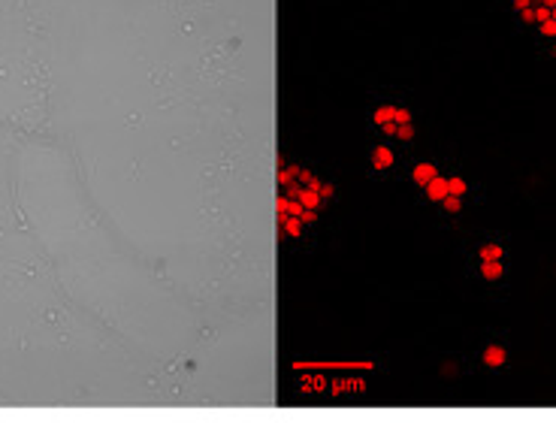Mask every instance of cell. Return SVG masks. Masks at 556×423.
I'll return each instance as SVG.
<instances>
[{"instance_id": "6da1fadb", "label": "cell", "mask_w": 556, "mask_h": 423, "mask_svg": "<svg viewBox=\"0 0 556 423\" xmlns=\"http://www.w3.org/2000/svg\"><path fill=\"white\" fill-rule=\"evenodd\" d=\"M505 360H508V351H505V348H499V345H490L487 351H483V363H487L490 369L505 366Z\"/></svg>"}, {"instance_id": "7a4b0ae2", "label": "cell", "mask_w": 556, "mask_h": 423, "mask_svg": "<svg viewBox=\"0 0 556 423\" xmlns=\"http://www.w3.org/2000/svg\"><path fill=\"white\" fill-rule=\"evenodd\" d=\"M393 161H396V157H393V151H390L387 145H378V148L372 151V164H375V169H390Z\"/></svg>"}, {"instance_id": "3957f363", "label": "cell", "mask_w": 556, "mask_h": 423, "mask_svg": "<svg viewBox=\"0 0 556 423\" xmlns=\"http://www.w3.org/2000/svg\"><path fill=\"white\" fill-rule=\"evenodd\" d=\"M426 197H429V200H435V203H441V200L447 197V179L435 175V179L426 185Z\"/></svg>"}, {"instance_id": "277c9868", "label": "cell", "mask_w": 556, "mask_h": 423, "mask_svg": "<svg viewBox=\"0 0 556 423\" xmlns=\"http://www.w3.org/2000/svg\"><path fill=\"white\" fill-rule=\"evenodd\" d=\"M411 175H414V182H417L420 188H426V185H429V182H433L435 175H438V169H435L433 164H417Z\"/></svg>"}, {"instance_id": "5b68a950", "label": "cell", "mask_w": 556, "mask_h": 423, "mask_svg": "<svg viewBox=\"0 0 556 423\" xmlns=\"http://www.w3.org/2000/svg\"><path fill=\"white\" fill-rule=\"evenodd\" d=\"M278 224H281L284 236H290V239L302 236V221H299V218H293V215H278Z\"/></svg>"}, {"instance_id": "8992f818", "label": "cell", "mask_w": 556, "mask_h": 423, "mask_svg": "<svg viewBox=\"0 0 556 423\" xmlns=\"http://www.w3.org/2000/svg\"><path fill=\"white\" fill-rule=\"evenodd\" d=\"M502 272H505V269H502L499 260H481V275L487 278V281H499Z\"/></svg>"}, {"instance_id": "52a82bcc", "label": "cell", "mask_w": 556, "mask_h": 423, "mask_svg": "<svg viewBox=\"0 0 556 423\" xmlns=\"http://www.w3.org/2000/svg\"><path fill=\"white\" fill-rule=\"evenodd\" d=\"M393 115H396V106H378L375 109V124H387V121H393Z\"/></svg>"}, {"instance_id": "ba28073f", "label": "cell", "mask_w": 556, "mask_h": 423, "mask_svg": "<svg viewBox=\"0 0 556 423\" xmlns=\"http://www.w3.org/2000/svg\"><path fill=\"white\" fill-rule=\"evenodd\" d=\"M469 190V185H465L459 175H454V179H447V193H454V197H462V193Z\"/></svg>"}, {"instance_id": "9c48e42d", "label": "cell", "mask_w": 556, "mask_h": 423, "mask_svg": "<svg viewBox=\"0 0 556 423\" xmlns=\"http://www.w3.org/2000/svg\"><path fill=\"white\" fill-rule=\"evenodd\" d=\"M481 260H502V245H483L481 248Z\"/></svg>"}, {"instance_id": "30bf717a", "label": "cell", "mask_w": 556, "mask_h": 423, "mask_svg": "<svg viewBox=\"0 0 556 423\" xmlns=\"http://www.w3.org/2000/svg\"><path fill=\"white\" fill-rule=\"evenodd\" d=\"M441 206H444V212H451V215H457V212L462 209V197H454V193H447V197L441 200Z\"/></svg>"}, {"instance_id": "8fae6325", "label": "cell", "mask_w": 556, "mask_h": 423, "mask_svg": "<svg viewBox=\"0 0 556 423\" xmlns=\"http://www.w3.org/2000/svg\"><path fill=\"white\" fill-rule=\"evenodd\" d=\"M396 139H399V142H411V139H414V121H411V124H399Z\"/></svg>"}, {"instance_id": "7c38bea8", "label": "cell", "mask_w": 556, "mask_h": 423, "mask_svg": "<svg viewBox=\"0 0 556 423\" xmlns=\"http://www.w3.org/2000/svg\"><path fill=\"white\" fill-rule=\"evenodd\" d=\"M538 27H541L544 37H556V19H547V22H541Z\"/></svg>"}, {"instance_id": "4fadbf2b", "label": "cell", "mask_w": 556, "mask_h": 423, "mask_svg": "<svg viewBox=\"0 0 556 423\" xmlns=\"http://www.w3.org/2000/svg\"><path fill=\"white\" fill-rule=\"evenodd\" d=\"M393 121H396V124H411V112L396 106V115H393Z\"/></svg>"}, {"instance_id": "5bb4252c", "label": "cell", "mask_w": 556, "mask_h": 423, "mask_svg": "<svg viewBox=\"0 0 556 423\" xmlns=\"http://www.w3.org/2000/svg\"><path fill=\"white\" fill-rule=\"evenodd\" d=\"M381 130H384L387 136H396V130H399V124H396V121H387V124H381Z\"/></svg>"}, {"instance_id": "9a60e30c", "label": "cell", "mask_w": 556, "mask_h": 423, "mask_svg": "<svg viewBox=\"0 0 556 423\" xmlns=\"http://www.w3.org/2000/svg\"><path fill=\"white\" fill-rule=\"evenodd\" d=\"M520 15H523V22H526V24H535V9H532V6H529V9H523Z\"/></svg>"}, {"instance_id": "2e32d148", "label": "cell", "mask_w": 556, "mask_h": 423, "mask_svg": "<svg viewBox=\"0 0 556 423\" xmlns=\"http://www.w3.org/2000/svg\"><path fill=\"white\" fill-rule=\"evenodd\" d=\"M532 6V0H514V9L517 12H523V9H529Z\"/></svg>"}, {"instance_id": "e0dca14e", "label": "cell", "mask_w": 556, "mask_h": 423, "mask_svg": "<svg viewBox=\"0 0 556 423\" xmlns=\"http://www.w3.org/2000/svg\"><path fill=\"white\" fill-rule=\"evenodd\" d=\"M550 19H556V6H553V9H550Z\"/></svg>"}]
</instances>
